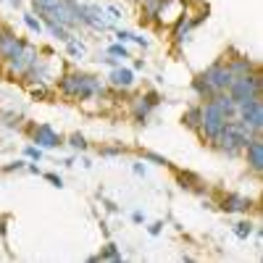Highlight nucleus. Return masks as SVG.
Returning <instances> with one entry per match:
<instances>
[{"label": "nucleus", "mask_w": 263, "mask_h": 263, "mask_svg": "<svg viewBox=\"0 0 263 263\" xmlns=\"http://www.w3.org/2000/svg\"><path fill=\"white\" fill-rule=\"evenodd\" d=\"M58 90L66 95V98H71V100H90V98H100L108 92V87L103 79L92 77V74H82V71H69V74H63L58 77Z\"/></svg>", "instance_id": "1"}, {"label": "nucleus", "mask_w": 263, "mask_h": 263, "mask_svg": "<svg viewBox=\"0 0 263 263\" xmlns=\"http://www.w3.org/2000/svg\"><path fill=\"white\" fill-rule=\"evenodd\" d=\"M227 92L232 95L234 103H248L253 98H263V74L260 69L245 77H234L232 84L227 87Z\"/></svg>", "instance_id": "2"}, {"label": "nucleus", "mask_w": 263, "mask_h": 263, "mask_svg": "<svg viewBox=\"0 0 263 263\" xmlns=\"http://www.w3.org/2000/svg\"><path fill=\"white\" fill-rule=\"evenodd\" d=\"M200 105H203V116H200V129H197V135H200L203 140H208V142H213L224 132V126H227L229 119L218 111L211 100H203Z\"/></svg>", "instance_id": "3"}, {"label": "nucleus", "mask_w": 263, "mask_h": 263, "mask_svg": "<svg viewBox=\"0 0 263 263\" xmlns=\"http://www.w3.org/2000/svg\"><path fill=\"white\" fill-rule=\"evenodd\" d=\"M79 24L90 27L95 32H108L114 27V21L105 16V8L100 6H90V3H79Z\"/></svg>", "instance_id": "4"}, {"label": "nucleus", "mask_w": 263, "mask_h": 263, "mask_svg": "<svg viewBox=\"0 0 263 263\" xmlns=\"http://www.w3.org/2000/svg\"><path fill=\"white\" fill-rule=\"evenodd\" d=\"M237 119H242L253 135H260L263 132V98H253L248 103H237Z\"/></svg>", "instance_id": "5"}, {"label": "nucleus", "mask_w": 263, "mask_h": 263, "mask_svg": "<svg viewBox=\"0 0 263 263\" xmlns=\"http://www.w3.org/2000/svg\"><path fill=\"white\" fill-rule=\"evenodd\" d=\"M200 77L205 79V84L211 87L213 92H224L227 87L232 84V74H229V69H227V61H221V58L213 61V63L208 66V69H205Z\"/></svg>", "instance_id": "6"}, {"label": "nucleus", "mask_w": 263, "mask_h": 263, "mask_svg": "<svg viewBox=\"0 0 263 263\" xmlns=\"http://www.w3.org/2000/svg\"><path fill=\"white\" fill-rule=\"evenodd\" d=\"M37 61H40V50L27 42L24 50H21L18 55H13L11 61H6V66H8V74H13V77H24Z\"/></svg>", "instance_id": "7"}, {"label": "nucleus", "mask_w": 263, "mask_h": 263, "mask_svg": "<svg viewBox=\"0 0 263 263\" xmlns=\"http://www.w3.org/2000/svg\"><path fill=\"white\" fill-rule=\"evenodd\" d=\"M187 13V0H163L158 13H156V24L161 27H174L177 21Z\"/></svg>", "instance_id": "8"}, {"label": "nucleus", "mask_w": 263, "mask_h": 263, "mask_svg": "<svg viewBox=\"0 0 263 263\" xmlns=\"http://www.w3.org/2000/svg\"><path fill=\"white\" fill-rule=\"evenodd\" d=\"M242 156H245L248 168H250L253 174H260V171H263V140H260V135H255V137L245 145Z\"/></svg>", "instance_id": "9"}, {"label": "nucleus", "mask_w": 263, "mask_h": 263, "mask_svg": "<svg viewBox=\"0 0 263 263\" xmlns=\"http://www.w3.org/2000/svg\"><path fill=\"white\" fill-rule=\"evenodd\" d=\"M203 18H205V13H197V16H192V13L187 11V13H184V16L177 21V24L171 27V29H174V42H177V45H182V42L190 37V32H192L197 24H200Z\"/></svg>", "instance_id": "10"}, {"label": "nucleus", "mask_w": 263, "mask_h": 263, "mask_svg": "<svg viewBox=\"0 0 263 263\" xmlns=\"http://www.w3.org/2000/svg\"><path fill=\"white\" fill-rule=\"evenodd\" d=\"M24 45H27V42L21 37H16L13 32H8V29L0 32V58H3V61H11L13 55H18L21 50H24Z\"/></svg>", "instance_id": "11"}, {"label": "nucleus", "mask_w": 263, "mask_h": 263, "mask_svg": "<svg viewBox=\"0 0 263 263\" xmlns=\"http://www.w3.org/2000/svg\"><path fill=\"white\" fill-rule=\"evenodd\" d=\"M32 140L37 142V147H58V145H63V137L50 124H40L37 129H32Z\"/></svg>", "instance_id": "12"}, {"label": "nucleus", "mask_w": 263, "mask_h": 263, "mask_svg": "<svg viewBox=\"0 0 263 263\" xmlns=\"http://www.w3.org/2000/svg\"><path fill=\"white\" fill-rule=\"evenodd\" d=\"M135 71L132 69H126V66H114L111 69V77H108V84L114 87V90H132V87H135Z\"/></svg>", "instance_id": "13"}, {"label": "nucleus", "mask_w": 263, "mask_h": 263, "mask_svg": "<svg viewBox=\"0 0 263 263\" xmlns=\"http://www.w3.org/2000/svg\"><path fill=\"white\" fill-rule=\"evenodd\" d=\"M227 69H229V74H232V79H234V77H245V74L258 71V66H255V61H250L248 55H234V58L227 61Z\"/></svg>", "instance_id": "14"}, {"label": "nucleus", "mask_w": 263, "mask_h": 263, "mask_svg": "<svg viewBox=\"0 0 263 263\" xmlns=\"http://www.w3.org/2000/svg\"><path fill=\"white\" fill-rule=\"evenodd\" d=\"M221 208L227 213H248L253 208V200L245 195H227L224 200H221Z\"/></svg>", "instance_id": "15"}, {"label": "nucleus", "mask_w": 263, "mask_h": 263, "mask_svg": "<svg viewBox=\"0 0 263 263\" xmlns=\"http://www.w3.org/2000/svg\"><path fill=\"white\" fill-rule=\"evenodd\" d=\"M211 103H213L227 119H234V116H237V103L232 100V95H229L227 90H224V92H216V95L211 98Z\"/></svg>", "instance_id": "16"}, {"label": "nucleus", "mask_w": 263, "mask_h": 263, "mask_svg": "<svg viewBox=\"0 0 263 263\" xmlns=\"http://www.w3.org/2000/svg\"><path fill=\"white\" fill-rule=\"evenodd\" d=\"M150 111H153V105H150V100H147L145 95L132 98V116H135L137 124H145L147 116H150Z\"/></svg>", "instance_id": "17"}, {"label": "nucleus", "mask_w": 263, "mask_h": 263, "mask_svg": "<svg viewBox=\"0 0 263 263\" xmlns=\"http://www.w3.org/2000/svg\"><path fill=\"white\" fill-rule=\"evenodd\" d=\"M200 116H203V105H190L184 111V116H182V121H184L187 129L197 132V129H200Z\"/></svg>", "instance_id": "18"}, {"label": "nucleus", "mask_w": 263, "mask_h": 263, "mask_svg": "<svg viewBox=\"0 0 263 263\" xmlns=\"http://www.w3.org/2000/svg\"><path fill=\"white\" fill-rule=\"evenodd\" d=\"M40 21H42V27H48V32L55 40H61V42H69L71 40V29H66L63 24H58V21H50V18H40Z\"/></svg>", "instance_id": "19"}, {"label": "nucleus", "mask_w": 263, "mask_h": 263, "mask_svg": "<svg viewBox=\"0 0 263 263\" xmlns=\"http://www.w3.org/2000/svg\"><path fill=\"white\" fill-rule=\"evenodd\" d=\"M192 90H195V95H197V98H200V100H211V98L216 95V92L211 90V87L205 84V79H203L200 74H197V77L192 79Z\"/></svg>", "instance_id": "20"}, {"label": "nucleus", "mask_w": 263, "mask_h": 263, "mask_svg": "<svg viewBox=\"0 0 263 263\" xmlns=\"http://www.w3.org/2000/svg\"><path fill=\"white\" fill-rule=\"evenodd\" d=\"M66 53H69V55H71L74 61H82V58L87 55V48L82 45L79 40H74V37H71L69 42H66Z\"/></svg>", "instance_id": "21"}, {"label": "nucleus", "mask_w": 263, "mask_h": 263, "mask_svg": "<svg viewBox=\"0 0 263 263\" xmlns=\"http://www.w3.org/2000/svg\"><path fill=\"white\" fill-rule=\"evenodd\" d=\"M98 260H121V250L114 245V242H108L103 250H100V255H98Z\"/></svg>", "instance_id": "22"}, {"label": "nucleus", "mask_w": 263, "mask_h": 263, "mask_svg": "<svg viewBox=\"0 0 263 263\" xmlns=\"http://www.w3.org/2000/svg\"><path fill=\"white\" fill-rule=\"evenodd\" d=\"M253 232H255V227H253L250 221H239V224H234V234H237L239 239H248Z\"/></svg>", "instance_id": "23"}, {"label": "nucleus", "mask_w": 263, "mask_h": 263, "mask_svg": "<svg viewBox=\"0 0 263 263\" xmlns=\"http://www.w3.org/2000/svg\"><path fill=\"white\" fill-rule=\"evenodd\" d=\"M108 55H114V58H129V50L124 42H114V45H108Z\"/></svg>", "instance_id": "24"}, {"label": "nucleus", "mask_w": 263, "mask_h": 263, "mask_svg": "<svg viewBox=\"0 0 263 263\" xmlns=\"http://www.w3.org/2000/svg\"><path fill=\"white\" fill-rule=\"evenodd\" d=\"M24 24H27V29H29V32H34V34H40V32H42V21H40L37 16H32V13H24Z\"/></svg>", "instance_id": "25"}, {"label": "nucleus", "mask_w": 263, "mask_h": 263, "mask_svg": "<svg viewBox=\"0 0 263 263\" xmlns=\"http://www.w3.org/2000/svg\"><path fill=\"white\" fill-rule=\"evenodd\" d=\"M142 158H145V161H153V163H158V166H166V163H168L163 156H158V153H153V150H142Z\"/></svg>", "instance_id": "26"}, {"label": "nucleus", "mask_w": 263, "mask_h": 263, "mask_svg": "<svg viewBox=\"0 0 263 263\" xmlns=\"http://www.w3.org/2000/svg\"><path fill=\"white\" fill-rule=\"evenodd\" d=\"M69 145H71L74 150H87V140H84L82 135H71V137H69Z\"/></svg>", "instance_id": "27"}, {"label": "nucleus", "mask_w": 263, "mask_h": 263, "mask_svg": "<svg viewBox=\"0 0 263 263\" xmlns=\"http://www.w3.org/2000/svg\"><path fill=\"white\" fill-rule=\"evenodd\" d=\"M24 156H27L29 161H40V158H42V147H37V145H29V147L24 150Z\"/></svg>", "instance_id": "28"}, {"label": "nucleus", "mask_w": 263, "mask_h": 263, "mask_svg": "<svg viewBox=\"0 0 263 263\" xmlns=\"http://www.w3.org/2000/svg\"><path fill=\"white\" fill-rule=\"evenodd\" d=\"M105 13H108V18H111V21H119V18L124 16V11H121L119 6H108V8H105Z\"/></svg>", "instance_id": "29"}, {"label": "nucleus", "mask_w": 263, "mask_h": 263, "mask_svg": "<svg viewBox=\"0 0 263 263\" xmlns=\"http://www.w3.org/2000/svg\"><path fill=\"white\" fill-rule=\"evenodd\" d=\"M121 153H124V147L116 145V147H103V150H100V156H121Z\"/></svg>", "instance_id": "30"}, {"label": "nucleus", "mask_w": 263, "mask_h": 263, "mask_svg": "<svg viewBox=\"0 0 263 263\" xmlns=\"http://www.w3.org/2000/svg\"><path fill=\"white\" fill-rule=\"evenodd\" d=\"M32 98H34V100H45V98H48V90L40 84V87H34V90H32Z\"/></svg>", "instance_id": "31"}, {"label": "nucleus", "mask_w": 263, "mask_h": 263, "mask_svg": "<svg viewBox=\"0 0 263 263\" xmlns=\"http://www.w3.org/2000/svg\"><path fill=\"white\" fill-rule=\"evenodd\" d=\"M45 179H48V182H50V184H53V187H58V190H61V187H63V179H61V177H58V174H45Z\"/></svg>", "instance_id": "32"}, {"label": "nucleus", "mask_w": 263, "mask_h": 263, "mask_svg": "<svg viewBox=\"0 0 263 263\" xmlns=\"http://www.w3.org/2000/svg\"><path fill=\"white\" fill-rule=\"evenodd\" d=\"M132 37H135V34L126 32V29H119V32H116V40H119V42H132Z\"/></svg>", "instance_id": "33"}, {"label": "nucleus", "mask_w": 263, "mask_h": 263, "mask_svg": "<svg viewBox=\"0 0 263 263\" xmlns=\"http://www.w3.org/2000/svg\"><path fill=\"white\" fill-rule=\"evenodd\" d=\"M24 166H27L24 161H16V163H8V166H6V171H18V168H24Z\"/></svg>", "instance_id": "34"}, {"label": "nucleus", "mask_w": 263, "mask_h": 263, "mask_svg": "<svg viewBox=\"0 0 263 263\" xmlns=\"http://www.w3.org/2000/svg\"><path fill=\"white\" fill-rule=\"evenodd\" d=\"M161 229H163V224H161V221L150 224V234H153V237H156V234H161Z\"/></svg>", "instance_id": "35"}, {"label": "nucleus", "mask_w": 263, "mask_h": 263, "mask_svg": "<svg viewBox=\"0 0 263 263\" xmlns=\"http://www.w3.org/2000/svg\"><path fill=\"white\" fill-rule=\"evenodd\" d=\"M132 221H135V224H142V221H145V216H142L140 211H135V213H132Z\"/></svg>", "instance_id": "36"}, {"label": "nucleus", "mask_w": 263, "mask_h": 263, "mask_svg": "<svg viewBox=\"0 0 263 263\" xmlns=\"http://www.w3.org/2000/svg\"><path fill=\"white\" fill-rule=\"evenodd\" d=\"M135 174H140V177H142V174H145V166H142V163H137V166H135Z\"/></svg>", "instance_id": "37"}, {"label": "nucleus", "mask_w": 263, "mask_h": 263, "mask_svg": "<svg viewBox=\"0 0 263 263\" xmlns=\"http://www.w3.org/2000/svg\"><path fill=\"white\" fill-rule=\"evenodd\" d=\"M0 234H3V237H6V224H3V221H0Z\"/></svg>", "instance_id": "38"}, {"label": "nucleus", "mask_w": 263, "mask_h": 263, "mask_svg": "<svg viewBox=\"0 0 263 263\" xmlns=\"http://www.w3.org/2000/svg\"><path fill=\"white\" fill-rule=\"evenodd\" d=\"M11 6H21V0H11Z\"/></svg>", "instance_id": "39"}, {"label": "nucleus", "mask_w": 263, "mask_h": 263, "mask_svg": "<svg viewBox=\"0 0 263 263\" xmlns=\"http://www.w3.org/2000/svg\"><path fill=\"white\" fill-rule=\"evenodd\" d=\"M140 3H142V0H140Z\"/></svg>", "instance_id": "40"}]
</instances>
